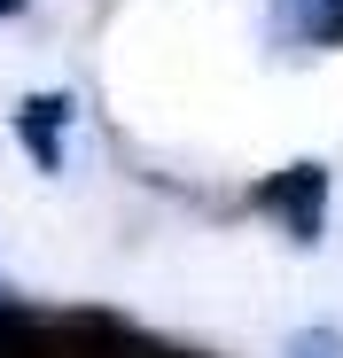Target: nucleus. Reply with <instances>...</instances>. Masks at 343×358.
Returning <instances> with one entry per match:
<instances>
[{"label": "nucleus", "mask_w": 343, "mask_h": 358, "mask_svg": "<svg viewBox=\"0 0 343 358\" xmlns=\"http://www.w3.org/2000/svg\"><path fill=\"white\" fill-rule=\"evenodd\" d=\"M258 210L289 234V242H320L328 234V171L320 164H289L258 187Z\"/></svg>", "instance_id": "f257e3e1"}, {"label": "nucleus", "mask_w": 343, "mask_h": 358, "mask_svg": "<svg viewBox=\"0 0 343 358\" xmlns=\"http://www.w3.org/2000/svg\"><path fill=\"white\" fill-rule=\"evenodd\" d=\"M63 125H71V94H31L16 109V141L31 148L39 171H63Z\"/></svg>", "instance_id": "f03ea898"}, {"label": "nucleus", "mask_w": 343, "mask_h": 358, "mask_svg": "<svg viewBox=\"0 0 343 358\" xmlns=\"http://www.w3.org/2000/svg\"><path fill=\"white\" fill-rule=\"evenodd\" d=\"M281 16H289V39H304V47L343 39V0H281Z\"/></svg>", "instance_id": "7ed1b4c3"}, {"label": "nucleus", "mask_w": 343, "mask_h": 358, "mask_svg": "<svg viewBox=\"0 0 343 358\" xmlns=\"http://www.w3.org/2000/svg\"><path fill=\"white\" fill-rule=\"evenodd\" d=\"M0 16H24V0H0Z\"/></svg>", "instance_id": "20e7f679"}]
</instances>
